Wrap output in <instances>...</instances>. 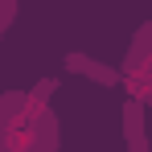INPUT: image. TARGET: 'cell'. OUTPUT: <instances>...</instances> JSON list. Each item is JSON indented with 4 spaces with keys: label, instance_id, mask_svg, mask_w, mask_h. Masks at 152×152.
<instances>
[{
    "label": "cell",
    "instance_id": "obj_1",
    "mask_svg": "<svg viewBox=\"0 0 152 152\" xmlns=\"http://www.w3.org/2000/svg\"><path fill=\"white\" fill-rule=\"evenodd\" d=\"M0 152H62V119L25 91H0Z\"/></svg>",
    "mask_w": 152,
    "mask_h": 152
},
{
    "label": "cell",
    "instance_id": "obj_2",
    "mask_svg": "<svg viewBox=\"0 0 152 152\" xmlns=\"http://www.w3.org/2000/svg\"><path fill=\"white\" fill-rule=\"evenodd\" d=\"M115 74H119V86L127 91L132 103H140V107L152 103V21H144L136 29V37L127 45V58Z\"/></svg>",
    "mask_w": 152,
    "mask_h": 152
},
{
    "label": "cell",
    "instance_id": "obj_3",
    "mask_svg": "<svg viewBox=\"0 0 152 152\" xmlns=\"http://www.w3.org/2000/svg\"><path fill=\"white\" fill-rule=\"evenodd\" d=\"M62 66H66L70 74L91 78L95 86H119L115 66H107V62H99V58H86V53H66V58H62Z\"/></svg>",
    "mask_w": 152,
    "mask_h": 152
},
{
    "label": "cell",
    "instance_id": "obj_4",
    "mask_svg": "<svg viewBox=\"0 0 152 152\" xmlns=\"http://www.w3.org/2000/svg\"><path fill=\"white\" fill-rule=\"evenodd\" d=\"M119 124H124V144L127 152H148V136H144V107L140 103H124L119 111Z\"/></svg>",
    "mask_w": 152,
    "mask_h": 152
},
{
    "label": "cell",
    "instance_id": "obj_5",
    "mask_svg": "<svg viewBox=\"0 0 152 152\" xmlns=\"http://www.w3.org/2000/svg\"><path fill=\"white\" fill-rule=\"evenodd\" d=\"M25 95H29V99H33V103H41V107H53L50 99H53V95H58V78H37V82L29 86Z\"/></svg>",
    "mask_w": 152,
    "mask_h": 152
},
{
    "label": "cell",
    "instance_id": "obj_6",
    "mask_svg": "<svg viewBox=\"0 0 152 152\" xmlns=\"http://www.w3.org/2000/svg\"><path fill=\"white\" fill-rule=\"evenodd\" d=\"M17 12H21V8H17V0H0V37H4V33L12 29Z\"/></svg>",
    "mask_w": 152,
    "mask_h": 152
}]
</instances>
